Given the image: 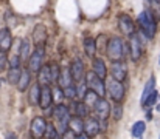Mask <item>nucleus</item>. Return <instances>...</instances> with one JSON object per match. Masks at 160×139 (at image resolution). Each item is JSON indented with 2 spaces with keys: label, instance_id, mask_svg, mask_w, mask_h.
I'll list each match as a JSON object with an SVG mask.
<instances>
[{
  "label": "nucleus",
  "instance_id": "f257e3e1",
  "mask_svg": "<svg viewBox=\"0 0 160 139\" xmlns=\"http://www.w3.org/2000/svg\"><path fill=\"white\" fill-rule=\"evenodd\" d=\"M124 53H126V45L123 44V40H121L120 37H110V39H109L106 54H107V57L112 60V63L121 62Z\"/></svg>",
  "mask_w": 160,
  "mask_h": 139
},
{
  "label": "nucleus",
  "instance_id": "f03ea898",
  "mask_svg": "<svg viewBox=\"0 0 160 139\" xmlns=\"http://www.w3.org/2000/svg\"><path fill=\"white\" fill-rule=\"evenodd\" d=\"M138 23H140L142 33H143L148 39H152L154 34H156V19H154V16L151 14L149 9H145V11L138 16Z\"/></svg>",
  "mask_w": 160,
  "mask_h": 139
},
{
  "label": "nucleus",
  "instance_id": "7ed1b4c3",
  "mask_svg": "<svg viewBox=\"0 0 160 139\" xmlns=\"http://www.w3.org/2000/svg\"><path fill=\"white\" fill-rule=\"evenodd\" d=\"M54 118L58 121V132L59 135H65L68 130V124H70V113H68V107H65L64 104L56 105L54 108Z\"/></svg>",
  "mask_w": 160,
  "mask_h": 139
},
{
  "label": "nucleus",
  "instance_id": "20e7f679",
  "mask_svg": "<svg viewBox=\"0 0 160 139\" xmlns=\"http://www.w3.org/2000/svg\"><path fill=\"white\" fill-rule=\"evenodd\" d=\"M86 87H87V90H92L93 93H97L100 97H104V94H106V91H107L104 79L98 77L93 71H92V73L89 71V73L86 74Z\"/></svg>",
  "mask_w": 160,
  "mask_h": 139
},
{
  "label": "nucleus",
  "instance_id": "39448f33",
  "mask_svg": "<svg viewBox=\"0 0 160 139\" xmlns=\"http://www.w3.org/2000/svg\"><path fill=\"white\" fill-rule=\"evenodd\" d=\"M47 121L45 118H41V116H36L31 122V127H30V133L34 139H41L45 135V130H47Z\"/></svg>",
  "mask_w": 160,
  "mask_h": 139
},
{
  "label": "nucleus",
  "instance_id": "423d86ee",
  "mask_svg": "<svg viewBox=\"0 0 160 139\" xmlns=\"http://www.w3.org/2000/svg\"><path fill=\"white\" fill-rule=\"evenodd\" d=\"M107 93H109V96L117 102V104H120L123 99H124V87H123V84L121 82H117V81H110L109 84H107Z\"/></svg>",
  "mask_w": 160,
  "mask_h": 139
},
{
  "label": "nucleus",
  "instance_id": "0eeeda50",
  "mask_svg": "<svg viewBox=\"0 0 160 139\" xmlns=\"http://www.w3.org/2000/svg\"><path fill=\"white\" fill-rule=\"evenodd\" d=\"M110 76L117 82H123L128 76V65L126 62H115L110 67Z\"/></svg>",
  "mask_w": 160,
  "mask_h": 139
},
{
  "label": "nucleus",
  "instance_id": "6e6552de",
  "mask_svg": "<svg viewBox=\"0 0 160 139\" xmlns=\"http://www.w3.org/2000/svg\"><path fill=\"white\" fill-rule=\"evenodd\" d=\"M42 59H44V48H36V51L31 53V57H30V60H28L30 71L39 73L41 68L44 67V65H42Z\"/></svg>",
  "mask_w": 160,
  "mask_h": 139
},
{
  "label": "nucleus",
  "instance_id": "1a4fd4ad",
  "mask_svg": "<svg viewBox=\"0 0 160 139\" xmlns=\"http://www.w3.org/2000/svg\"><path fill=\"white\" fill-rule=\"evenodd\" d=\"M33 42L36 48H44L45 42H47V28L42 23H38L33 30Z\"/></svg>",
  "mask_w": 160,
  "mask_h": 139
},
{
  "label": "nucleus",
  "instance_id": "9d476101",
  "mask_svg": "<svg viewBox=\"0 0 160 139\" xmlns=\"http://www.w3.org/2000/svg\"><path fill=\"white\" fill-rule=\"evenodd\" d=\"M70 73H72V77L75 82H81L82 77H86V68H84V63L81 59H75L70 65Z\"/></svg>",
  "mask_w": 160,
  "mask_h": 139
},
{
  "label": "nucleus",
  "instance_id": "9b49d317",
  "mask_svg": "<svg viewBox=\"0 0 160 139\" xmlns=\"http://www.w3.org/2000/svg\"><path fill=\"white\" fill-rule=\"evenodd\" d=\"M118 26H120V31L124 34V36H132V34H135L134 33V22H132V19L128 16V14H121L120 17H118Z\"/></svg>",
  "mask_w": 160,
  "mask_h": 139
},
{
  "label": "nucleus",
  "instance_id": "f8f14e48",
  "mask_svg": "<svg viewBox=\"0 0 160 139\" xmlns=\"http://www.w3.org/2000/svg\"><path fill=\"white\" fill-rule=\"evenodd\" d=\"M129 51H131V57L132 60H138L140 56H142V40L138 37V34H132L131 39H129Z\"/></svg>",
  "mask_w": 160,
  "mask_h": 139
},
{
  "label": "nucleus",
  "instance_id": "ddd939ff",
  "mask_svg": "<svg viewBox=\"0 0 160 139\" xmlns=\"http://www.w3.org/2000/svg\"><path fill=\"white\" fill-rule=\"evenodd\" d=\"M101 130V125H100V121L95 119V118H89L86 122H84V135L87 138H93L100 133Z\"/></svg>",
  "mask_w": 160,
  "mask_h": 139
},
{
  "label": "nucleus",
  "instance_id": "4468645a",
  "mask_svg": "<svg viewBox=\"0 0 160 139\" xmlns=\"http://www.w3.org/2000/svg\"><path fill=\"white\" fill-rule=\"evenodd\" d=\"M93 110H95L97 116H98L101 121H106L107 118H109V114H110V105H109V102H107L104 97H100V99H98V102L95 104Z\"/></svg>",
  "mask_w": 160,
  "mask_h": 139
},
{
  "label": "nucleus",
  "instance_id": "2eb2a0df",
  "mask_svg": "<svg viewBox=\"0 0 160 139\" xmlns=\"http://www.w3.org/2000/svg\"><path fill=\"white\" fill-rule=\"evenodd\" d=\"M53 104V90L50 87H41V102L39 107L44 110H48Z\"/></svg>",
  "mask_w": 160,
  "mask_h": 139
},
{
  "label": "nucleus",
  "instance_id": "dca6fc26",
  "mask_svg": "<svg viewBox=\"0 0 160 139\" xmlns=\"http://www.w3.org/2000/svg\"><path fill=\"white\" fill-rule=\"evenodd\" d=\"M12 45V37H11V33L8 28H2L0 30V53H8L11 49Z\"/></svg>",
  "mask_w": 160,
  "mask_h": 139
},
{
  "label": "nucleus",
  "instance_id": "f3484780",
  "mask_svg": "<svg viewBox=\"0 0 160 139\" xmlns=\"http://www.w3.org/2000/svg\"><path fill=\"white\" fill-rule=\"evenodd\" d=\"M38 84L41 87H48L52 84V68L50 65H44L38 73Z\"/></svg>",
  "mask_w": 160,
  "mask_h": 139
},
{
  "label": "nucleus",
  "instance_id": "a211bd4d",
  "mask_svg": "<svg viewBox=\"0 0 160 139\" xmlns=\"http://www.w3.org/2000/svg\"><path fill=\"white\" fill-rule=\"evenodd\" d=\"M68 130L73 135H78V136L82 135V132H84V121L81 118H78V116H72L70 124H68Z\"/></svg>",
  "mask_w": 160,
  "mask_h": 139
},
{
  "label": "nucleus",
  "instance_id": "6ab92c4d",
  "mask_svg": "<svg viewBox=\"0 0 160 139\" xmlns=\"http://www.w3.org/2000/svg\"><path fill=\"white\" fill-rule=\"evenodd\" d=\"M73 77H72V73H70V68H64L61 71V77H59V87L64 90V88H68V87H73Z\"/></svg>",
  "mask_w": 160,
  "mask_h": 139
},
{
  "label": "nucleus",
  "instance_id": "aec40b11",
  "mask_svg": "<svg viewBox=\"0 0 160 139\" xmlns=\"http://www.w3.org/2000/svg\"><path fill=\"white\" fill-rule=\"evenodd\" d=\"M28 102H30V105H39V102H41V85L39 84H34L30 87Z\"/></svg>",
  "mask_w": 160,
  "mask_h": 139
},
{
  "label": "nucleus",
  "instance_id": "412c9836",
  "mask_svg": "<svg viewBox=\"0 0 160 139\" xmlns=\"http://www.w3.org/2000/svg\"><path fill=\"white\" fill-rule=\"evenodd\" d=\"M98 77L104 79L107 74V68H106V63L103 62V59H93V70H92Z\"/></svg>",
  "mask_w": 160,
  "mask_h": 139
},
{
  "label": "nucleus",
  "instance_id": "4be33fe9",
  "mask_svg": "<svg viewBox=\"0 0 160 139\" xmlns=\"http://www.w3.org/2000/svg\"><path fill=\"white\" fill-rule=\"evenodd\" d=\"M97 40L92 37H86L84 39V53L87 54V57H95L97 53Z\"/></svg>",
  "mask_w": 160,
  "mask_h": 139
},
{
  "label": "nucleus",
  "instance_id": "5701e85b",
  "mask_svg": "<svg viewBox=\"0 0 160 139\" xmlns=\"http://www.w3.org/2000/svg\"><path fill=\"white\" fill-rule=\"evenodd\" d=\"M30 82H31V74H30V71H28V68H27V70L22 71L20 81H19V84H17V90H19V91H27Z\"/></svg>",
  "mask_w": 160,
  "mask_h": 139
},
{
  "label": "nucleus",
  "instance_id": "b1692460",
  "mask_svg": "<svg viewBox=\"0 0 160 139\" xmlns=\"http://www.w3.org/2000/svg\"><path fill=\"white\" fill-rule=\"evenodd\" d=\"M72 108L75 110V116H78V118H86L87 114H89V107L82 102V100H79V102H73L72 104Z\"/></svg>",
  "mask_w": 160,
  "mask_h": 139
},
{
  "label": "nucleus",
  "instance_id": "393cba45",
  "mask_svg": "<svg viewBox=\"0 0 160 139\" xmlns=\"http://www.w3.org/2000/svg\"><path fill=\"white\" fill-rule=\"evenodd\" d=\"M154 88H156V77L151 76L149 81H148L146 85H145V90H143V93H142V105H145V102H146V99H148V96H149L151 93L156 91Z\"/></svg>",
  "mask_w": 160,
  "mask_h": 139
},
{
  "label": "nucleus",
  "instance_id": "a878e982",
  "mask_svg": "<svg viewBox=\"0 0 160 139\" xmlns=\"http://www.w3.org/2000/svg\"><path fill=\"white\" fill-rule=\"evenodd\" d=\"M30 48H31V44L28 39H23L20 42V60H30L31 54H30Z\"/></svg>",
  "mask_w": 160,
  "mask_h": 139
},
{
  "label": "nucleus",
  "instance_id": "bb28decb",
  "mask_svg": "<svg viewBox=\"0 0 160 139\" xmlns=\"http://www.w3.org/2000/svg\"><path fill=\"white\" fill-rule=\"evenodd\" d=\"M20 76H22L20 68H9V73H8V82H9L11 85H17L19 81H20Z\"/></svg>",
  "mask_w": 160,
  "mask_h": 139
},
{
  "label": "nucleus",
  "instance_id": "cd10ccee",
  "mask_svg": "<svg viewBox=\"0 0 160 139\" xmlns=\"http://www.w3.org/2000/svg\"><path fill=\"white\" fill-rule=\"evenodd\" d=\"M98 99H100V96L97 94V93H93L92 90H87V93H86V96L82 97V102L87 105V107H95V104L98 102Z\"/></svg>",
  "mask_w": 160,
  "mask_h": 139
},
{
  "label": "nucleus",
  "instance_id": "c85d7f7f",
  "mask_svg": "<svg viewBox=\"0 0 160 139\" xmlns=\"http://www.w3.org/2000/svg\"><path fill=\"white\" fill-rule=\"evenodd\" d=\"M145 130H146V124H145L143 121H138V122H135L134 127H132V136H134V138H140V136L145 133Z\"/></svg>",
  "mask_w": 160,
  "mask_h": 139
},
{
  "label": "nucleus",
  "instance_id": "c756f323",
  "mask_svg": "<svg viewBox=\"0 0 160 139\" xmlns=\"http://www.w3.org/2000/svg\"><path fill=\"white\" fill-rule=\"evenodd\" d=\"M44 138L45 139H58L59 138V132H58V128L54 127L52 122H48V124H47V130H45Z\"/></svg>",
  "mask_w": 160,
  "mask_h": 139
},
{
  "label": "nucleus",
  "instance_id": "7c9ffc66",
  "mask_svg": "<svg viewBox=\"0 0 160 139\" xmlns=\"http://www.w3.org/2000/svg\"><path fill=\"white\" fill-rule=\"evenodd\" d=\"M149 6H151V14L154 16V19H156V22L160 20V0H152V2H149Z\"/></svg>",
  "mask_w": 160,
  "mask_h": 139
},
{
  "label": "nucleus",
  "instance_id": "2f4dec72",
  "mask_svg": "<svg viewBox=\"0 0 160 139\" xmlns=\"http://www.w3.org/2000/svg\"><path fill=\"white\" fill-rule=\"evenodd\" d=\"M64 97H65V96H64V90H62L61 87L56 85V87L53 88V102H56L58 105H61Z\"/></svg>",
  "mask_w": 160,
  "mask_h": 139
},
{
  "label": "nucleus",
  "instance_id": "473e14b6",
  "mask_svg": "<svg viewBox=\"0 0 160 139\" xmlns=\"http://www.w3.org/2000/svg\"><path fill=\"white\" fill-rule=\"evenodd\" d=\"M64 96H65L67 99H70V100H75V99L78 97V90H76V87L73 85V87L64 88Z\"/></svg>",
  "mask_w": 160,
  "mask_h": 139
},
{
  "label": "nucleus",
  "instance_id": "72a5a7b5",
  "mask_svg": "<svg viewBox=\"0 0 160 139\" xmlns=\"http://www.w3.org/2000/svg\"><path fill=\"white\" fill-rule=\"evenodd\" d=\"M50 68H52V82H59V77H61V68H59V65L58 63H53V65H50Z\"/></svg>",
  "mask_w": 160,
  "mask_h": 139
},
{
  "label": "nucleus",
  "instance_id": "f704fd0d",
  "mask_svg": "<svg viewBox=\"0 0 160 139\" xmlns=\"http://www.w3.org/2000/svg\"><path fill=\"white\" fill-rule=\"evenodd\" d=\"M107 44H109V39L104 34H100L97 39V49H107Z\"/></svg>",
  "mask_w": 160,
  "mask_h": 139
},
{
  "label": "nucleus",
  "instance_id": "c9c22d12",
  "mask_svg": "<svg viewBox=\"0 0 160 139\" xmlns=\"http://www.w3.org/2000/svg\"><path fill=\"white\" fill-rule=\"evenodd\" d=\"M157 97H159V94H157V91L151 93L149 96H148V99H146V102H145V105L143 107H152L156 102H157Z\"/></svg>",
  "mask_w": 160,
  "mask_h": 139
},
{
  "label": "nucleus",
  "instance_id": "e433bc0d",
  "mask_svg": "<svg viewBox=\"0 0 160 139\" xmlns=\"http://www.w3.org/2000/svg\"><path fill=\"white\" fill-rule=\"evenodd\" d=\"M112 116H113V119L115 121H120L121 118H123V108H121V105H115V108H113V111H112Z\"/></svg>",
  "mask_w": 160,
  "mask_h": 139
},
{
  "label": "nucleus",
  "instance_id": "4c0bfd02",
  "mask_svg": "<svg viewBox=\"0 0 160 139\" xmlns=\"http://www.w3.org/2000/svg\"><path fill=\"white\" fill-rule=\"evenodd\" d=\"M20 62H22V60H20V56H16V54H14V56L9 59L8 63H9L11 68H19V67H20Z\"/></svg>",
  "mask_w": 160,
  "mask_h": 139
},
{
  "label": "nucleus",
  "instance_id": "58836bf2",
  "mask_svg": "<svg viewBox=\"0 0 160 139\" xmlns=\"http://www.w3.org/2000/svg\"><path fill=\"white\" fill-rule=\"evenodd\" d=\"M8 59H6V54L5 53H0V73L6 68V65H8Z\"/></svg>",
  "mask_w": 160,
  "mask_h": 139
},
{
  "label": "nucleus",
  "instance_id": "ea45409f",
  "mask_svg": "<svg viewBox=\"0 0 160 139\" xmlns=\"http://www.w3.org/2000/svg\"><path fill=\"white\" fill-rule=\"evenodd\" d=\"M6 139H17V136H16L14 133H8V135H6Z\"/></svg>",
  "mask_w": 160,
  "mask_h": 139
},
{
  "label": "nucleus",
  "instance_id": "a19ab883",
  "mask_svg": "<svg viewBox=\"0 0 160 139\" xmlns=\"http://www.w3.org/2000/svg\"><path fill=\"white\" fill-rule=\"evenodd\" d=\"M76 139H87L86 135H79V136H76Z\"/></svg>",
  "mask_w": 160,
  "mask_h": 139
},
{
  "label": "nucleus",
  "instance_id": "79ce46f5",
  "mask_svg": "<svg viewBox=\"0 0 160 139\" xmlns=\"http://www.w3.org/2000/svg\"><path fill=\"white\" fill-rule=\"evenodd\" d=\"M64 139H73V138H72L68 133H65V135H64Z\"/></svg>",
  "mask_w": 160,
  "mask_h": 139
},
{
  "label": "nucleus",
  "instance_id": "37998d69",
  "mask_svg": "<svg viewBox=\"0 0 160 139\" xmlns=\"http://www.w3.org/2000/svg\"><path fill=\"white\" fill-rule=\"evenodd\" d=\"M3 82H5V81H3V79H0V87L3 85Z\"/></svg>",
  "mask_w": 160,
  "mask_h": 139
},
{
  "label": "nucleus",
  "instance_id": "c03bdc74",
  "mask_svg": "<svg viewBox=\"0 0 160 139\" xmlns=\"http://www.w3.org/2000/svg\"><path fill=\"white\" fill-rule=\"evenodd\" d=\"M157 110H159V111H160V105H159V107H157Z\"/></svg>",
  "mask_w": 160,
  "mask_h": 139
},
{
  "label": "nucleus",
  "instance_id": "a18cd8bd",
  "mask_svg": "<svg viewBox=\"0 0 160 139\" xmlns=\"http://www.w3.org/2000/svg\"><path fill=\"white\" fill-rule=\"evenodd\" d=\"M159 139H160V138H159Z\"/></svg>",
  "mask_w": 160,
  "mask_h": 139
}]
</instances>
